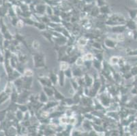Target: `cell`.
<instances>
[{
  "label": "cell",
  "mask_w": 137,
  "mask_h": 136,
  "mask_svg": "<svg viewBox=\"0 0 137 136\" xmlns=\"http://www.w3.org/2000/svg\"><path fill=\"white\" fill-rule=\"evenodd\" d=\"M34 59V65L36 67H41L44 66V58L40 54H35Z\"/></svg>",
  "instance_id": "obj_1"
},
{
  "label": "cell",
  "mask_w": 137,
  "mask_h": 136,
  "mask_svg": "<svg viewBox=\"0 0 137 136\" xmlns=\"http://www.w3.org/2000/svg\"><path fill=\"white\" fill-rule=\"evenodd\" d=\"M84 81H85V84H86L87 87H91L93 86L94 84V79L91 76H90V75H85L84 77Z\"/></svg>",
  "instance_id": "obj_2"
},
{
  "label": "cell",
  "mask_w": 137,
  "mask_h": 136,
  "mask_svg": "<svg viewBox=\"0 0 137 136\" xmlns=\"http://www.w3.org/2000/svg\"><path fill=\"white\" fill-rule=\"evenodd\" d=\"M65 74L64 71L60 70L59 71V74H58V81L60 82V86L63 87L64 85V82H65Z\"/></svg>",
  "instance_id": "obj_3"
},
{
  "label": "cell",
  "mask_w": 137,
  "mask_h": 136,
  "mask_svg": "<svg viewBox=\"0 0 137 136\" xmlns=\"http://www.w3.org/2000/svg\"><path fill=\"white\" fill-rule=\"evenodd\" d=\"M104 44L106 45V46L110 48H114L116 46V41L113 40H111V39H106L104 41Z\"/></svg>",
  "instance_id": "obj_4"
},
{
  "label": "cell",
  "mask_w": 137,
  "mask_h": 136,
  "mask_svg": "<svg viewBox=\"0 0 137 136\" xmlns=\"http://www.w3.org/2000/svg\"><path fill=\"white\" fill-rule=\"evenodd\" d=\"M72 76L76 77H81L83 76V72L80 67H76V69L72 70Z\"/></svg>",
  "instance_id": "obj_5"
},
{
  "label": "cell",
  "mask_w": 137,
  "mask_h": 136,
  "mask_svg": "<svg viewBox=\"0 0 137 136\" xmlns=\"http://www.w3.org/2000/svg\"><path fill=\"white\" fill-rule=\"evenodd\" d=\"M83 59L85 61H93L94 59V54H92L91 53H87L84 55L83 57H82Z\"/></svg>",
  "instance_id": "obj_6"
},
{
  "label": "cell",
  "mask_w": 137,
  "mask_h": 136,
  "mask_svg": "<svg viewBox=\"0 0 137 136\" xmlns=\"http://www.w3.org/2000/svg\"><path fill=\"white\" fill-rule=\"evenodd\" d=\"M60 70L61 71H66V70H68L69 68V63L66 61H61L60 64Z\"/></svg>",
  "instance_id": "obj_7"
},
{
  "label": "cell",
  "mask_w": 137,
  "mask_h": 136,
  "mask_svg": "<svg viewBox=\"0 0 137 136\" xmlns=\"http://www.w3.org/2000/svg\"><path fill=\"white\" fill-rule=\"evenodd\" d=\"M49 78H50V80H51L52 84H53L54 85L55 84V83L58 81V76H56L55 73H51L49 75Z\"/></svg>",
  "instance_id": "obj_8"
},
{
  "label": "cell",
  "mask_w": 137,
  "mask_h": 136,
  "mask_svg": "<svg viewBox=\"0 0 137 136\" xmlns=\"http://www.w3.org/2000/svg\"><path fill=\"white\" fill-rule=\"evenodd\" d=\"M119 58H118V57H115V56L112 57L110 59V61H109L110 64L112 65H116V64H117V63H119Z\"/></svg>",
  "instance_id": "obj_9"
},
{
  "label": "cell",
  "mask_w": 137,
  "mask_h": 136,
  "mask_svg": "<svg viewBox=\"0 0 137 136\" xmlns=\"http://www.w3.org/2000/svg\"><path fill=\"white\" fill-rule=\"evenodd\" d=\"M47 100L48 97L47 95H46V93L44 92L41 93L40 95V101L42 103H46V102H47Z\"/></svg>",
  "instance_id": "obj_10"
},
{
  "label": "cell",
  "mask_w": 137,
  "mask_h": 136,
  "mask_svg": "<svg viewBox=\"0 0 137 136\" xmlns=\"http://www.w3.org/2000/svg\"><path fill=\"white\" fill-rule=\"evenodd\" d=\"M78 44L81 46H84L87 44V40L85 37H81L78 40Z\"/></svg>",
  "instance_id": "obj_11"
},
{
  "label": "cell",
  "mask_w": 137,
  "mask_h": 136,
  "mask_svg": "<svg viewBox=\"0 0 137 136\" xmlns=\"http://www.w3.org/2000/svg\"><path fill=\"white\" fill-rule=\"evenodd\" d=\"M54 95H55V97H56V99L57 100H62L64 98V97L63 96V95L61 93H60V92L57 91L56 90L54 91Z\"/></svg>",
  "instance_id": "obj_12"
},
{
  "label": "cell",
  "mask_w": 137,
  "mask_h": 136,
  "mask_svg": "<svg viewBox=\"0 0 137 136\" xmlns=\"http://www.w3.org/2000/svg\"><path fill=\"white\" fill-rule=\"evenodd\" d=\"M23 74H24V76H26V77H27V78H30V77H31V76H33L34 72H33V71H32L31 70L28 69V70H25V71L23 72Z\"/></svg>",
  "instance_id": "obj_13"
},
{
  "label": "cell",
  "mask_w": 137,
  "mask_h": 136,
  "mask_svg": "<svg viewBox=\"0 0 137 136\" xmlns=\"http://www.w3.org/2000/svg\"><path fill=\"white\" fill-rule=\"evenodd\" d=\"M75 63H76V65L77 66H81L85 63V61L83 59V57H78Z\"/></svg>",
  "instance_id": "obj_14"
},
{
  "label": "cell",
  "mask_w": 137,
  "mask_h": 136,
  "mask_svg": "<svg viewBox=\"0 0 137 136\" xmlns=\"http://www.w3.org/2000/svg\"><path fill=\"white\" fill-rule=\"evenodd\" d=\"M64 74L66 77L68 78H71L72 77V70L70 69V67L68 70H66V71H64Z\"/></svg>",
  "instance_id": "obj_15"
},
{
  "label": "cell",
  "mask_w": 137,
  "mask_h": 136,
  "mask_svg": "<svg viewBox=\"0 0 137 136\" xmlns=\"http://www.w3.org/2000/svg\"><path fill=\"white\" fill-rule=\"evenodd\" d=\"M40 44L39 41H38L37 40H35V41H33L32 46H33V48H34L35 50H38V49L40 48Z\"/></svg>",
  "instance_id": "obj_16"
},
{
  "label": "cell",
  "mask_w": 137,
  "mask_h": 136,
  "mask_svg": "<svg viewBox=\"0 0 137 136\" xmlns=\"http://www.w3.org/2000/svg\"><path fill=\"white\" fill-rule=\"evenodd\" d=\"M125 40V37L123 34H121V33H119L117 36V38H116V40L118 41H124Z\"/></svg>",
  "instance_id": "obj_17"
},
{
  "label": "cell",
  "mask_w": 137,
  "mask_h": 136,
  "mask_svg": "<svg viewBox=\"0 0 137 136\" xmlns=\"http://www.w3.org/2000/svg\"><path fill=\"white\" fill-rule=\"evenodd\" d=\"M60 121L62 123H66V121H67V118L65 117V116H62L61 118H60Z\"/></svg>",
  "instance_id": "obj_18"
}]
</instances>
